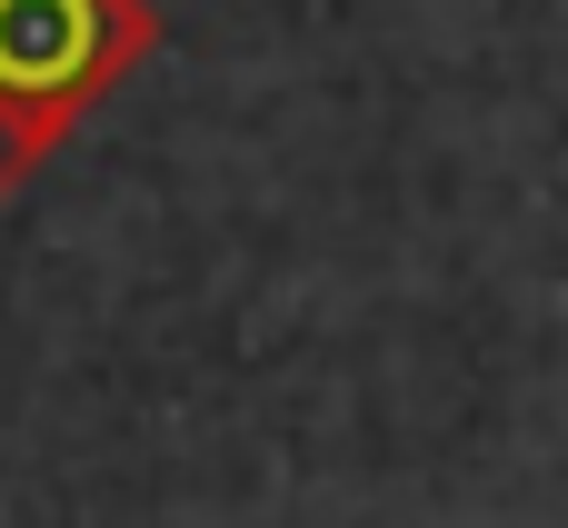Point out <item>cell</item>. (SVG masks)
Returning <instances> with one entry per match:
<instances>
[{
  "instance_id": "cell-1",
  "label": "cell",
  "mask_w": 568,
  "mask_h": 528,
  "mask_svg": "<svg viewBox=\"0 0 568 528\" xmlns=\"http://www.w3.org/2000/svg\"><path fill=\"white\" fill-rule=\"evenodd\" d=\"M160 50L150 0H0V100L40 130H80Z\"/></svg>"
},
{
  "instance_id": "cell-2",
  "label": "cell",
  "mask_w": 568,
  "mask_h": 528,
  "mask_svg": "<svg viewBox=\"0 0 568 528\" xmlns=\"http://www.w3.org/2000/svg\"><path fill=\"white\" fill-rule=\"evenodd\" d=\"M50 150H60V130H40L30 110H10V100H0V200H20V190L40 180V160H50Z\"/></svg>"
}]
</instances>
